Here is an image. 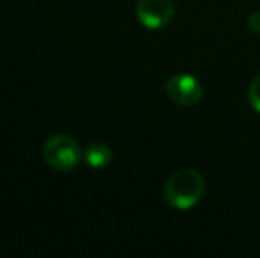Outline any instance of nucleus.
<instances>
[{
	"mask_svg": "<svg viewBox=\"0 0 260 258\" xmlns=\"http://www.w3.org/2000/svg\"><path fill=\"white\" fill-rule=\"evenodd\" d=\"M206 180L197 170L182 168L179 172L172 173L170 179L165 184V198L168 205L175 209H191L202 200Z\"/></svg>",
	"mask_w": 260,
	"mask_h": 258,
	"instance_id": "1",
	"label": "nucleus"
},
{
	"mask_svg": "<svg viewBox=\"0 0 260 258\" xmlns=\"http://www.w3.org/2000/svg\"><path fill=\"white\" fill-rule=\"evenodd\" d=\"M167 94L172 103L179 106H193L202 99L204 87L193 75L181 72L167 82Z\"/></svg>",
	"mask_w": 260,
	"mask_h": 258,
	"instance_id": "3",
	"label": "nucleus"
},
{
	"mask_svg": "<svg viewBox=\"0 0 260 258\" xmlns=\"http://www.w3.org/2000/svg\"><path fill=\"white\" fill-rule=\"evenodd\" d=\"M45 161L58 172H69L76 168L82 159V149L75 138L68 134H53L43 145Z\"/></svg>",
	"mask_w": 260,
	"mask_h": 258,
	"instance_id": "2",
	"label": "nucleus"
},
{
	"mask_svg": "<svg viewBox=\"0 0 260 258\" xmlns=\"http://www.w3.org/2000/svg\"><path fill=\"white\" fill-rule=\"evenodd\" d=\"M248 101L257 112H260V75L255 76L248 89Z\"/></svg>",
	"mask_w": 260,
	"mask_h": 258,
	"instance_id": "6",
	"label": "nucleus"
},
{
	"mask_svg": "<svg viewBox=\"0 0 260 258\" xmlns=\"http://www.w3.org/2000/svg\"><path fill=\"white\" fill-rule=\"evenodd\" d=\"M112 151L103 141H94L83 152V159H85V163L90 168H105V166H108L112 163Z\"/></svg>",
	"mask_w": 260,
	"mask_h": 258,
	"instance_id": "5",
	"label": "nucleus"
},
{
	"mask_svg": "<svg viewBox=\"0 0 260 258\" xmlns=\"http://www.w3.org/2000/svg\"><path fill=\"white\" fill-rule=\"evenodd\" d=\"M246 23H248V28H250L253 34H260V13L258 11H255V13H251L250 16H248Z\"/></svg>",
	"mask_w": 260,
	"mask_h": 258,
	"instance_id": "7",
	"label": "nucleus"
},
{
	"mask_svg": "<svg viewBox=\"0 0 260 258\" xmlns=\"http://www.w3.org/2000/svg\"><path fill=\"white\" fill-rule=\"evenodd\" d=\"M175 14L174 0H138L137 18L147 28H163Z\"/></svg>",
	"mask_w": 260,
	"mask_h": 258,
	"instance_id": "4",
	"label": "nucleus"
}]
</instances>
